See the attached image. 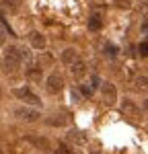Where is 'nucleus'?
<instances>
[{
  "instance_id": "18",
  "label": "nucleus",
  "mask_w": 148,
  "mask_h": 154,
  "mask_svg": "<svg viewBox=\"0 0 148 154\" xmlns=\"http://www.w3.org/2000/svg\"><path fill=\"white\" fill-rule=\"evenodd\" d=\"M138 51H140L142 58H148V41H142V43L138 45Z\"/></svg>"
},
{
  "instance_id": "21",
  "label": "nucleus",
  "mask_w": 148,
  "mask_h": 154,
  "mask_svg": "<svg viewBox=\"0 0 148 154\" xmlns=\"http://www.w3.org/2000/svg\"><path fill=\"white\" fill-rule=\"evenodd\" d=\"M115 6H119V8H130V2H128V0H115Z\"/></svg>"
},
{
  "instance_id": "6",
  "label": "nucleus",
  "mask_w": 148,
  "mask_h": 154,
  "mask_svg": "<svg viewBox=\"0 0 148 154\" xmlns=\"http://www.w3.org/2000/svg\"><path fill=\"white\" fill-rule=\"evenodd\" d=\"M29 45L33 49H45V35H41L39 31H33L29 35Z\"/></svg>"
},
{
  "instance_id": "12",
  "label": "nucleus",
  "mask_w": 148,
  "mask_h": 154,
  "mask_svg": "<svg viewBox=\"0 0 148 154\" xmlns=\"http://www.w3.org/2000/svg\"><path fill=\"white\" fill-rule=\"evenodd\" d=\"M101 27H103L101 14H91V19H88V29H91V31H99Z\"/></svg>"
},
{
  "instance_id": "14",
  "label": "nucleus",
  "mask_w": 148,
  "mask_h": 154,
  "mask_svg": "<svg viewBox=\"0 0 148 154\" xmlns=\"http://www.w3.org/2000/svg\"><path fill=\"white\" fill-rule=\"evenodd\" d=\"M103 51H105V56H107V58H117V54H119L117 45H113V43H105Z\"/></svg>"
},
{
  "instance_id": "26",
  "label": "nucleus",
  "mask_w": 148,
  "mask_h": 154,
  "mask_svg": "<svg viewBox=\"0 0 148 154\" xmlns=\"http://www.w3.org/2000/svg\"><path fill=\"white\" fill-rule=\"evenodd\" d=\"M146 6H148V4H146Z\"/></svg>"
},
{
  "instance_id": "11",
  "label": "nucleus",
  "mask_w": 148,
  "mask_h": 154,
  "mask_svg": "<svg viewBox=\"0 0 148 154\" xmlns=\"http://www.w3.org/2000/svg\"><path fill=\"white\" fill-rule=\"evenodd\" d=\"M134 88L140 93H146L148 91V76H136L134 78Z\"/></svg>"
},
{
  "instance_id": "25",
  "label": "nucleus",
  "mask_w": 148,
  "mask_h": 154,
  "mask_svg": "<svg viewBox=\"0 0 148 154\" xmlns=\"http://www.w3.org/2000/svg\"><path fill=\"white\" fill-rule=\"evenodd\" d=\"M0 154H2V150H0Z\"/></svg>"
},
{
  "instance_id": "16",
  "label": "nucleus",
  "mask_w": 148,
  "mask_h": 154,
  "mask_svg": "<svg viewBox=\"0 0 148 154\" xmlns=\"http://www.w3.org/2000/svg\"><path fill=\"white\" fill-rule=\"evenodd\" d=\"M31 142L35 144V146H39V148H41V150H48V140H43V138H33V140H31Z\"/></svg>"
},
{
  "instance_id": "19",
  "label": "nucleus",
  "mask_w": 148,
  "mask_h": 154,
  "mask_svg": "<svg viewBox=\"0 0 148 154\" xmlns=\"http://www.w3.org/2000/svg\"><path fill=\"white\" fill-rule=\"evenodd\" d=\"M6 37H8V29L0 23V43H4V41H6Z\"/></svg>"
},
{
  "instance_id": "10",
  "label": "nucleus",
  "mask_w": 148,
  "mask_h": 154,
  "mask_svg": "<svg viewBox=\"0 0 148 154\" xmlns=\"http://www.w3.org/2000/svg\"><path fill=\"white\" fill-rule=\"evenodd\" d=\"M27 78L31 80V82H39L41 78H43V72L39 66H31V68H27Z\"/></svg>"
},
{
  "instance_id": "15",
  "label": "nucleus",
  "mask_w": 148,
  "mask_h": 154,
  "mask_svg": "<svg viewBox=\"0 0 148 154\" xmlns=\"http://www.w3.org/2000/svg\"><path fill=\"white\" fill-rule=\"evenodd\" d=\"M70 140H74V142H78V144H85V136L80 134V131H70Z\"/></svg>"
},
{
  "instance_id": "1",
  "label": "nucleus",
  "mask_w": 148,
  "mask_h": 154,
  "mask_svg": "<svg viewBox=\"0 0 148 154\" xmlns=\"http://www.w3.org/2000/svg\"><path fill=\"white\" fill-rule=\"evenodd\" d=\"M27 58H29L27 49L8 45V48H6V51H4V68H6L8 72H14Z\"/></svg>"
},
{
  "instance_id": "13",
  "label": "nucleus",
  "mask_w": 148,
  "mask_h": 154,
  "mask_svg": "<svg viewBox=\"0 0 148 154\" xmlns=\"http://www.w3.org/2000/svg\"><path fill=\"white\" fill-rule=\"evenodd\" d=\"M48 125L62 128V125H66V117H64V115H51V117L48 119Z\"/></svg>"
},
{
  "instance_id": "4",
  "label": "nucleus",
  "mask_w": 148,
  "mask_h": 154,
  "mask_svg": "<svg viewBox=\"0 0 148 154\" xmlns=\"http://www.w3.org/2000/svg\"><path fill=\"white\" fill-rule=\"evenodd\" d=\"M45 88H48V93H51V95L62 93V88H64V78H62L60 72H51L48 78H45Z\"/></svg>"
},
{
  "instance_id": "22",
  "label": "nucleus",
  "mask_w": 148,
  "mask_h": 154,
  "mask_svg": "<svg viewBox=\"0 0 148 154\" xmlns=\"http://www.w3.org/2000/svg\"><path fill=\"white\" fill-rule=\"evenodd\" d=\"M142 33H144V35H148V21L142 25Z\"/></svg>"
},
{
  "instance_id": "8",
  "label": "nucleus",
  "mask_w": 148,
  "mask_h": 154,
  "mask_svg": "<svg viewBox=\"0 0 148 154\" xmlns=\"http://www.w3.org/2000/svg\"><path fill=\"white\" fill-rule=\"evenodd\" d=\"M70 72H72L74 78H82L86 74V62H82V60H76L74 64H70Z\"/></svg>"
},
{
  "instance_id": "3",
  "label": "nucleus",
  "mask_w": 148,
  "mask_h": 154,
  "mask_svg": "<svg viewBox=\"0 0 148 154\" xmlns=\"http://www.w3.org/2000/svg\"><path fill=\"white\" fill-rule=\"evenodd\" d=\"M14 117H19L21 121L33 123V121H37V119L41 117V113H39V109H35V107H17L14 109Z\"/></svg>"
},
{
  "instance_id": "5",
  "label": "nucleus",
  "mask_w": 148,
  "mask_h": 154,
  "mask_svg": "<svg viewBox=\"0 0 148 154\" xmlns=\"http://www.w3.org/2000/svg\"><path fill=\"white\" fill-rule=\"evenodd\" d=\"M101 99H103L105 105H113L117 101V88H115V84H111V82L101 84Z\"/></svg>"
},
{
  "instance_id": "2",
  "label": "nucleus",
  "mask_w": 148,
  "mask_h": 154,
  "mask_svg": "<svg viewBox=\"0 0 148 154\" xmlns=\"http://www.w3.org/2000/svg\"><path fill=\"white\" fill-rule=\"evenodd\" d=\"M14 97L19 99V101H25L27 105L31 107H41V99L29 88V86H21V88H14Z\"/></svg>"
},
{
  "instance_id": "9",
  "label": "nucleus",
  "mask_w": 148,
  "mask_h": 154,
  "mask_svg": "<svg viewBox=\"0 0 148 154\" xmlns=\"http://www.w3.org/2000/svg\"><path fill=\"white\" fill-rule=\"evenodd\" d=\"M78 60V51L74 48H66L64 51H62V62L66 64V66H70V64H74Z\"/></svg>"
},
{
  "instance_id": "7",
  "label": "nucleus",
  "mask_w": 148,
  "mask_h": 154,
  "mask_svg": "<svg viewBox=\"0 0 148 154\" xmlns=\"http://www.w3.org/2000/svg\"><path fill=\"white\" fill-rule=\"evenodd\" d=\"M122 113H125L128 117H140V109L134 105V101H130V99H125L122 101Z\"/></svg>"
},
{
  "instance_id": "24",
  "label": "nucleus",
  "mask_w": 148,
  "mask_h": 154,
  "mask_svg": "<svg viewBox=\"0 0 148 154\" xmlns=\"http://www.w3.org/2000/svg\"><path fill=\"white\" fill-rule=\"evenodd\" d=\"M93 154H99V152H93Z\"/></svg>"
},
{
  "instance_id": "17",
  "label": "nucleus",
  "mask_w": 148,
  "mask_h": 154,
  "mask_svg": "<svg viewBox=\"0 0 148 154\" xmlns=\"http://www.w3.org/2000/svg\"><path fill=\"white\" fill-rule=\"evenodd\" d=\"M54 154H74V152H72V148H70V146H66V144H60V146H58V150H56Z\"/></svg>"
},
{
  "instance_id": "20",
  "label": "nucleus",
  "mask_w": 148,
  "mask_h": 154,
  "mask_svg": "<svg viewBox=\"0 0 148 154\" xmlns=\"http://www.w3.org/2000/svg\"><path fill=\"white\" fill-rule=\"evenodd\" d=\"M80 93H82L85 97H91V95H93V86H88V84H82V86H80Z\"/></svg>"
},
{
  "instance_id": "23",
  "label": "nucleus",
  "mask_w": 148,
  "mask_h": 154,
  "mask_svg": "<svg viewBox=\"0 0 148 154\" xmlns=\"http://www.w3.org/2000/svg\"><path fill=\"white\" fill-rule=\"evenodd\" d=\"M144 111H146V113H148V99H146V101H144Z\"/></svg>"
}]
</instances>
